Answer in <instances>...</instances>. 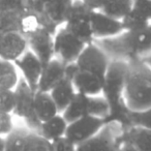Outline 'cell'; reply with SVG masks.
Segmentation results:
<instances>
[{
  "instance_id": "cell-6",
  "label": "cell",
  "mask_w": 151,
  "mask_h": 151,
  "mask_svg": "<svg viewBox=\"0 0 151 151\" xmlns=\"http://www.w3.org/2000/svg\"><path fill=\"white\" fill-rule=\"evenodd\" d=\"M91 9L85 1H73L63 27L86 45L94 42L91 29Z\"/></svg>"
},
{
  "instance_id": "cell-13",
  "label": "cell",
  "mask_w": 151,
  "mask_h": 151,
  "mask_svg": "<svg viewBox=\"0 0 151 151\" xmlns=\"http://www.w3.org/2000/svg\"><path fill=\"white\" fill-rule=\"evenodd\" d=\"M91 29L94 42L115 37L123 32L121 21L110 18L96 11H92L91 13Z\"/></svg>"
},
{
  "instance_id": "cell-36",
  "label": "cell",
  "mask_w": 151,
  "mask_h": 151,
  "mask_svg": "<svg viewBox=\"0 0 151 151\" xmlns=\"http://www.w3.org/2000/svg\"><path fill=\"white\" fill-rule=\"evenodd\" d=\"M4 145H5L4 138L0 136V151H4Z\"/></svg>"
},
{
  "instance_id": "cell-2",
  "label": "cell",
  "mask_w": 151,
  "mask_h": 151,
  "mask_svg": "<svg viewBox=\"0 0 151 151\" xmlns=\"http://www.w3.org/2000/svg\"><path fill=\"white\" fill-rule=\"evenodd\" d=\"M111 61L130 62L151 54V26L141 31L125 32L115 37L95 40Z\"/></svg>"
},
{
  "instance_id": "cell-19",
  "label": "cell",
  "mask_w": 151,
  "mask_h": 151,
  "mask_svg": "<svg viewBox=\"0 0 151 151\" xmlns=\"http://www.w3.org/2000/svg\"><path fill=\"white\" fill-rule=\"evenodd\" d=\"M73 1H45L44 13L56 27L64 26Z\"/></svg>"
},
{
  "instance_id": "cell-24",
  "label": "cell",
  "mask_w": 151,
  "mask_h": 151,
  "mask_svg": "<svg viewBox=\"0 0 151 151\" xmlns=\"http://www.w3.org/2000/svg\"><path fill=\"white\" fill-rule=\"evenodd\" d=\"M20 79L21 77L15 63L0 59V87L15 90Z\"/></svg>"
},
{
  "instance_id": "cell-15",
  "label": "cell",
  "mask_w": 151,
  "mask_h": 151,
  "mask_svg": "<svg viewBox=\"0 0 151 151\" xmlns=\"http://www.w3.org/2000/svg\"><path fill=\"white\" fill-rule=\"evenodd\" d=\"M85 2L90 7L91 11L101 12L108 17L113 18L118 21H122L132 11L134 1H128V0H113V1L89 0Z\"/></svg>"
},
{
  "instance_id": "cell-27",
  "label": "cell",
  "mask_w": 151,
  "mask_h": 151,
  "mask_svg": "<svg viewBox=\"0 0 151 151\" xmlns=\"http://www.w3.org/2000/svg\"><path fill=\"white\" fill-rule=\"evenodd\" d=\"M110 115V106L103 95L89 97L88 99V116L107 120Z\"/></svg>"
},
{
  "instance_id": "cell-8",
  "label": "cell",
  "mask_w": 151,
  "mask_h": 151,
  "mask_svg": "<svg viewBox=\"0 0 151 151\" xmlns=\"http://www.w3.org/2000/svg\"><path fill=\"white\" fill-rule=\"evenodd\" d=\"M110 63L111 60L107 54L96 42H93L85 47L75 64L79 70L93 73L99 78L105 79Z\"/></svg>"
},
{
  "instance_id": "cell-11",
  "label": "cell",
  "mask_w": 151,
  "mask_h": 151,
  "mask_svg": "<svg viewBox=\"0 0 151 151\" xmlns=\"http://www.w3.org/2000/svg\"><path fill=\"white\" fill-rule=\"evenodd\" d=\"M28 51L26 37L20 32L0 34V59L16 62Z\"/></svg>"
},
{
  "instance_id": "cell-14",
  "label": "cell",
  "mask_w": 151,
  "mask_h": 151,
  "mask_svg": "<svg viewBox=\"0 0 151 151\" xmlns=\"http://www.w3.org/2000/svg\"><path fill=\"white\" fill-rule=\"evenodd\" d=\"M70 80L79 94L85 95L87 97L99 96L103 94L104 79L93 73L81 71L77 68Z\"/></svg>"
},
{
  "instance_id": "cell-18",
  "label": "cell",
  "mask_w": 151,
  "mask_h": 151,
  "mask_svg": "<svg viewBox=\"0 0 151 151\" xmlns=\"http://www.w3.org/2000/svg\"><path fill=\"white\" fill-rule=\"evenodd\" d=\"M34 113L42 123L60 114L50 93L40 91L34 94Z\"/></svg>"
},
{
  "instance_id": "cell-23",
  "label": "cell",
  "mask_w": 151,
  "mask_h": 151,
  "mask_svg": "<svg viewBox=\"0 0 151 151\" xmlns=\"http://www.w3.org/2000/svg\"><path fill=\"white\" fill-rule=\"evenodd\" d=\"M30 130L25 125L15 126L13 132L4 138V151H28L27 139Z\"/></svg>"
},
{
  "instance_id": "cell-22",
  "label": "cell",
  "mask_w": 151,
  "mask_h": 151,
  "mask_svg": "<svg viewBox=\"0 0 151 151\" xmlns=\"http://www.w3.org/2000/svg\"><path fill=\"white\" fill-rule=\"evenodd\" d=\"M88 99L89 97L77 93L73 101L61 114L67 123L69 124L85 116H88Z\"/></svg>"
},
{
  "instance_id": "cell-16",
  "label": "cell",
  "mask_w": 151,
  "mask_h": 151,
  "mask_svg": "<svg viewBox=\"0 0 151 151\" xmlns=\"http://www.w3.org/2000/svg\"><path fill=\"white\" fill-rule=\"evenodd\" d=\"M65 77H66V65L54 58L42 68L37 91L49 93Z\"/></svg>"
},
{
  "instance_id": "cell-9",
  "label": "cell",
  "mask_w": 151,
  "mask_h": 151,
  "mask_svg": "<svg viewBox=\"0 0 151 151\" xmlns=\"http://www.w3.org/2000/svg\"><path fill=\"white\" fill-rule=\"evenodd\" d=\"M106 121L92 116H85L81 119L68 124L65 138L78 147L86 141L99 134L101 128L105 126Z\"/></svg>"
},
{
  "instance_id": "cell-26",
  "label": "cell",
  "mask_w": 151,
  "mask_h": 151,
  "mask_svg": "<svg viewBox=\"0 0 151 151\" xmlns=\"http://www.w3.org/2000/svg\"><path fill=\"white\" fill-rule=\"evenodd\" d=\"M23 12H0V34L6 32H20Z\"/></svg>"
},
{
  "instance_id": "cell-34",
  "label": "cell",
  "mask_w": 151,
  "mask_h": 151,
  "mask_svg": "<svg viewBox=\"0 0 151 151\" xmlns=\"http://www.w3.org/2000/svg\"><path fill=\"white\" fill-rule=\"evenodd\" d=\"M120 151H137L136 149L134 148V147L132 146V145H129L128 143H124L123 146L121 147V149H120Z\"/></svg>"
},
{
  "instance_id": "cell-33",
  "label": "cell",
  "mask_w": 151,
  "mask_h": 151,
  "mask_svg": "<svg viewBox=\"0 0 151 151\" xmlns=\"http://www.w3.org/2000/svg\"><path fill=\"white\" fill-rule=\"evenodd\" d=\"M132 9L139 12L144 17L151 20V1H142V0L134 1L132 2Z\"/></svg>"
},
{
  "instance_id": "cell-17",
  "label": "cell",
  "mask_w": 151,
  "mask_h": 151,
  "mask_svg": "<svg viewBox=\"0 0 151 151\" xmlns=\"http://www.w3.org/2000/svg\"><path fill=\"white\" fill-rule=\"evenodd\" d=\"M49 93L60 114L65 111V109L77 95V91L73 87V82L67 77H65L60 83H58Z\"/></svg>"
},
{
  "instance_id": "cell-5",
  "label": "cell",
  "mask_w": 151,
  "mask_h": 151,
  "mask_svg": "<svg viewBox=\"0 0 151 151\" xmlns=\"http://www.w3.org/2000/svg\"><path fill=\"white\" fill-rule=\"evenodd\" d=\"M15 92V109L13 115L23 120L24 125L31 132L37 134L42 122L37 119L34 113V92L27 83L20 79Z\"/></svg>"
},
{
  "instance_id": "cell-35",
  "label": "cell",
  "mask_w": 151,
  "mask_h": 151,
  "mask_svg": "<svg viewBox=\"0 0 151 151\" xmlns=\"http://www.w3.org/2000/svg\"><path fill=\"white\" fill-rule=\"evenodd\" d=\"M141 60L143 61V62L145 63V64L147 65V66L149 67V68L151 69V54L147 55V56H145L143 59H141Z\"/></svg>"
},
{
  "instance_id": "cell-31",
  "label": "cell",
  "mask_w": 151,
  "mask_h": 151,
  "mask_svg": "<svg viewBox=\"0 0 151 151\" xmlns=\"http://www.w3.org/2000/svg\"><path fill=\"white\" fill-rule=\"evenodd\" d=\"M15 128L14 115L11 113L0 112V136L5 138Z\"/></svg>"
},
{
  "instance_id": "cell-21",
  "label": "cell",
  "mask_w": 151,
  "mask_h": 151,
  "mask_svg": "<svg viewBox=\"0 0 151 151\" xmlns=\"http://www.w3.org/2000/svg\"><path fill=\"white\" fill-rule=\"evenodd\" d=\"M124 141L137 151H151V130L132 126L125 130Z\"/></svg>"
},
{
  "instance_id": "cell-4",
  "label": "cell",
  "mask_w": 151,
  "mask_h": 151,
  "mask_svg": "<svg viewBox=\"0 0 151 151\" xmlns=\"http://www.w3.org/2000/svg\"><path fill=\"white\" fill-rule=\"evenodd\" d=\"M125 129L117 122H109L90 140L77 147V151H120L125 143Z\"/></svg>"
},
{
  "instance_id": "cell-32",
  "label": "cell",
  "mask_w": 151,
  "mask_h": 151,
  "mask_svg": "<svg viewBox=\"0 0 151 151\" xmlns=\"http://www.w3.org/2000/svg\"><path fill=\"white\" fill-rule=\"evenodd\" d=\"M52 151H77V146L64 137L52 142Z\"/></svg>"
},
{
  "instance_id": "cell-30",
  "label": "cell",
  "mask_w": 151,
  "mask_h": 151,
  "mask_svg": "<svg viewBox=\"0 0 151 151\" xmlns=\"http://www.w3.org/2000/svg\"><path fill=\"white\" fill-rule=\"evenodd\" d=\"M15 109V92L14 90L0 87V112L13 114Z\"/></svg>"
},
{
  "instance_id": "cell-28",
  "label": "cell",
  "mask_w": 151,
  "mask_h": 151,
  "mask_svg": "<svg viewBox=\"0 0 151 151\" xmlns=\"http://www.w3.org/2000/svg\"><path fill=\"white\" fill-rule=\"evenodd\" d=\"M130 127H140L151 130V108L139 112H129Z\"/></svg>"
},
{
  "instance_id": "cell-29",
  "label": "cell",
  "mask_w": 151,
  "mask_h": 151,
  "mask_svg": "<svg viewBox=\"0 0 151 151\" xmlns=\"http://www.w3.org/2000/svg\"><path fill=\"white\" fill-rule=\"evenodd\" d=\"M28 151H52V143L36 132H29L27 139Z\"/></svg>"
},
{
  "instance_id": "cell-7",
  "label": "cell",
  "mask_w": 151,
  "mask_h": 151,
  "mask_svg": "<svg viewBox=\"0 0 151 151\" xmlns=\"http://www.w3.org/2000/svg\"><path fill=\"white\" fill-rule=\"evenodd\" d=\"M86 46L63 26L59 27L54 34V57L66 66L75 64Z\"/></svg>"
},
{
  "instance_id": "cell-10",
  "label": "cell",
  "mask_w": 151,
  "mask_h": 151,
  "mask_svg": "<svg viewBox=\"0 0 151 151\" xmlns=\"http://www.w3.org/2000/svg\"><path fill=\"white\" fill-rule=\"evenodd\" d=\"M27 40L28 50L31 51L42 63L47 65L54 57V35L46 29H40L25 36Z\"/></svg>"
},
{
  "instance_id": "cell-20",
  "label": "cell",
  "mask_w": 151,
  "mask_h": 151,
  "mask_svg": "<svg viewBox=\"0 0 151 151\" xmlns=\"http://www.w3.org/2000/svg\"><path fill=\"white\" fill-rule=\"evenodd\" d=\"M67 126L68 123L66 122V120L63 118L61 114H58L52 119L42 122L37 134L52 143L61 138H64L66 134Z\"/></svg>"
},
{
  "instance_id": "cell-3",
  "label": "cell",
  "mask_w": 151,
  "mask_h": 151,
  "mask_svg": "<svg viewBox=\"0 0 151 151\" xmlns=\"http://www.w3.org/2000/svg\"><path fill=\"white\" fill-rule=\"evenodd\" d=\"M124 103L132 112L151 108V69L142 60L128 62Z\"/></svg>"
},
{
  "instance_id": "cell-25",
  "label": "cell",
  "mask_w": 151,
  "mask_h": 151,
  "mask_svg": "<svg viewBox=\"0 0 151 151\" xmlns=\"http://www.w3.org/2000/svg\"><path fill=\"white\" fill-rule=\"evenodd\" d=\"M123 31L125 32H136L141 31L149 26H151V20L141 15L139 12L132 7V11L128 13V15L121 21Z\"/></svg>"
},
{
  "instance_id": "cell-12",
  "label": "cell",
  "mask_w": 151,
  "mask_h": 151,
  "mask_svg": "<svg viewBox=\"0 0 151 151\" xmlns=\"http://www.w3.org/2000/svg\"><path fill=\"white\" fill-rule=\"evenodd\" d=\"M14 63L19 71L20 77L27 83V85L34 92H36L44 68V65L40 59L31 51L28 50L21 58Z\"/></svg>"
},
{
  "instance_id": "cell-1",
  "label": "cell",
  "mask_w": 151,
  "mask_h": 151,
  "mask_svg": "<svg viewBox=\"0 0 151 151\" xmlns=\"http://www.w3.org/2000/svg\"><path fill=\"white\" fill-rule=\"evenodd\" d=\"M128 63L121 61H111L104 79L103 96L110 106V115L106 123L117 122L124 129L130 127L129 110L124 103V88Z\"/></svg>"
}]
</instances>
